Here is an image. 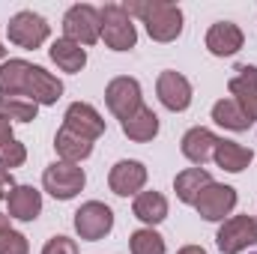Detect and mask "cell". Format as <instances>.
I'll return each instance as SVG.
<instances>
[{"mask_svg":"<svg viewBox=\"0 0 257 254\" xmlns=\"http://www.w3.org/2000/svg\"><path fill=\"white\" fill-rule=\"evenodd\" d=\"M0 93L24 96L36 105H57V99L63 96V81L27 60H6L0 66Z\"/></svg>","mask_w":257,"mask_h":254,"instance_id":"6da1fadb","label":"cell"},{"mask_svg":"<svg viewBox=\"0 0 257 254\" xmlns=\"http://www.w3.org/2000/svg\"><path fill=\"white\" fill-rule=\"evenodd\" d=\"M128 15H138L147 24L153 42H174L183 33V9L168 0H132L123 3Z\"/></svg>","mask_w":257,"mask_h":254,"instance_id":"7a4b0ae2","label":"cell"},{"mask_svg":"<svg viewBox=\"0 0 257 254\" xmlns=\"http://www.w3.org/2000/svg\"><path fill=\"white\" fill-rule=\"evenodd\" d=\"M99 15H102V39L111 51H132L138 45L135 21L123 3H105L99 9Z\"/></svg>","mask_w":257,"mask_h":254,"instance_id":"3957f363","label":"cell"},{"mask_svg":"<svg viewBox=\"0 0 257 254\" xmlns=\"http://www.w3.org/2000/svg\"><path fill=\"white\" fill-rule=\"evenodd\" d=\"M51 33V24L39 15V12H30V9H21L9 18L6 24V36L12 45L24 48V51H36Z\"/></svg>","mask_w":257,"mask_h":254,"instance_id":"277c9868","label":"cell"},{"mask_svg":"<svg viewBox=\"0 0 257 254\" xmlns=\"http://www.w3.org/2000/svg\"><path fill=\"white\" fill-rule=\"evenodd\" d=\"M63 33L66 39L78 42V45H93L102 39V15L96 6L90 3H75L69 6V12L63 15Z\"/></svg>","mask_w":257,"mask_h":254,"instance_id":"5b68a950","label":"cell"},{"mask_svg":"<svg viewBox=\"0 0 257 254\" xmlns=\"http://www.w3.org/2000/svg\"><path fill=\"white\" fill-rule=\"evenodd\" d=\"M75 233L87 242H99L114 230V212L111 206H105L102 200H87L81 203V209L75 212Z\"/></svg>","mask_w":257,"mask_h":254,"instance_id":"8992f818","label":"cell"},{"mask_svg":"<svg viewBox=\"0 0 257 254\" xmlns=\"http://www.w3.org/2000/svg\"><path fill=\"white\" fill-rule=\"evenodd\" d=\"M42 186L54 200H72L78 191L87 186V174L84 168L72 165V162H54L45 168L42 174Z\"/></svg>","mask_w":257,"mask_h":254,"instance_id":"52a82bcc","label":"cell"},{"mask_svg":"<svg viewBox=\"0 0 257 254\" xmlns=\"http://www.w3.org/2000/svg\"><path fill=\"white\" fill-rule=\"evenodd\" d=\"M215 245L221 254H239L257 245V218L251 215H230L215 233Z\"/></svg>","mask_w":257,"mask_h":254,"instance_id":"ba28073f","label":"cell"},{"mask_svg":"<svg viewBox=\"0 0 257 254\" xmlns=\"http://www.w3.org/2000/svg\"><path fill=\"white\" fill-rule=\"evenodd\" d=\"M105 105H108V111L123 123L128 120L144 102H141V84L135 81V78H128V75H120V78H114L108 87H105Z\"/></svg>","mask_w":257,"mask_h":254,"instance_id":"9c48e42d","label":"cell"},{"mask_svg":"<svg viewBox=\"0 0 257 254\" xmlns=\"http://www.w3.org/2000/svg\"><path fill=\"white\" fill-rule=\"evenodd\" d=\"M233 206H236V189L224 183H209L194 200V209L203 221H224V215H230Z\"/></svg>","mask_w":257,"mask_h":254,"instance_id":"30bf717a","label":"cell"},{"mask_svg":"<svg viewBox=\"0 0 257 254\" xmlns=\"http://www.w3.org/2000/svg\"><path fill=\"white\" fill-rule=\"evenodd\" d=\"M156 93H159V102L168 108V111H186L192 105V84L186 75L180 72H162L159 81H156Z\"/></svg>","mask_w":257,"mask_h":254,"instance_id":"8fae6325","label":"cell"},{"mask_svg":"<svg viewBox=\"0 0 257 254\" xmlns=\"http://www.w3.org/2000/svg\"><path fill=\"white\" fill-rule=\"evenodd\" d=\"M230 99L245 111V117L257 123V66H239L236 75L227 81Z\"/></svg>","mask_w":257,"mask_h":254,"instance_id":"7c38bea8","label":"cell"},{"mask_svg":"<svg viewBox=\"0 0 257 254\" xmlns=\"http://www.w3.org/2000/svg\"><path fill=\"white\" fill-rule=\"evenodd\" d=\"M108 186L114 194L128 197V194H141V189L147 186V168L144 162H135V159H123L111 168L108 174Z\"/></svg>","mask_w":257,"mask_h":254,"instance_id":"4fadbf2b","label":"cell"},{"mask_svg":"<svg viewBox=\"0 0 257 254\" xmlns=\"http://www.w3.org/2000/svg\"><path fill=\"white\" fill-rule=\"evenodd\" d=\"M63 126L78 132V135H84L87 141H96V138L105 135V120H102V114L90 102H72L63 114Z\"/></svg>","mask_w":257,"mask_h":254,"instance_id":"5bb4252c","label":"cell"},{"mask_svg":"<svg viewBox=\"0 0 257 254\" xmlns=\"http://www.w3.org/2000/svg\"><path fill=\"white\" fill-rule=\"evenodd\" d=\"M206 48L209 54L215 57H233L242 45H245V33L239 30V24L233 21H215L209 30H206Z\"/></svg>","mask_w":257,"mask_h":254,"instance_id":"9a60e30c","label":"cell"},{"mask_svg":"<svg viewBox=\"0 0 257 254\" xmlns=\"http://www.w3.org/2000/svg\"><path fill=\"white\" fill-rule=\"evenodd\" d=\"M215 144H218V135H215V132H209L206 126H194V129H189V132L183 135L180 150H183V156H186L192 165L203 168V165L212 159Z\"/></svg>","mask_w":257,"mask_h":254,"instance_id":"2e32d148","label":"cell"},{"mask_svg":"<svg viewBox=\"0 0 257 254\" xmlns=\"http://www.w3.org/2000/svg\"><path fill=\"white\" fill-rule=\"evenodd\" d=\"M6 206H9V218H18V221H36L39 212H42V191H36L33 186H15L6 197Z\"/></svg>","mask_w":257,"mask_h":254,"instance_id":"e0dca14e","label":"cell"},{"mask_svg":"<svg viewBox=\"0 0 257 254\" xmlns=\"http://www.w3.org/2000/svg\"><path fill=\"white\" fill-rule=\"evenodd\" d=\"M212 159H215V165H218L221 171H227V174H242V171L254 162V150H251V147H242V144H236V141L218 138Z\"/></svg>","mask_w":257,"mask_h":254,"instance_id":"ac0fdd59","label":"cell"},{"mask_svg":"<svg viewBox=\"0 0 257 254\" xmlns=\"http://www.w3.org/2000/svg\"><path fill=\"white\" fill-rule=\"evenodd\" d=\"M132 212L135 218H141L144 224L156 227L168 218V197L162 191H141L135 194V203H132Z\"/></svg>","mask_w":257,"mask_h":254,"instance_id":"d6986e66","label":"cell"},{"mask_svg":"<svg viewBox=\"0 0 257 254\" xmlns=\"http://www.w3.org/2000/svg\"><path fill=\"white\" fill-rule=\"evenodd\" d=\"M54 150H57L60 162L78 165V162H84V159L93 153V141H87L84 135H78V132H72V129L60 126V132L54 135Z\"/></svg>","mask_w":257,"mask_h":254,"instance_id":"ffe728a7","label":"cell"},{"mask_svg":"<svg viewBox=\"0 0 257 254\" xmlns=\"http://www.w3.org/2000/svg\"><path fill=\"white\" fill-rule=\"evenodd\" d=\"M120 126H123V135H126L128 141H135V144H147V141H153V138L159 135V117H156L153 108L141 105V108H138L128 120H123Z\"/></svg>","mask_w":257,"mask_h":254,"instance_id":"44dd1931","label":"cell"},{"mask_svg":"<svg viewBox=\"0 0 257 254\" xmlns=\"http://www.w3.org/2000/svg\"><path fill=\"white\" fill-rule=\"evenodd\" d=\"M48 57L57 63V69H63V72H69V75H75V72H81V69L87 66V51H84L78 42L66 39V36L51 42Z\"/></svg>","mask_w":257,"mask_h":254,"instance_id":"7402d4cb","label":"cell"},{"mask_svg":"<svg viewBox=\"0 0 257 254\" xmlns=\"http://www.w3.org/2000/svg\"><path fill=\"white\" fill-rule=\"evenodd\" d=\"M209 183H212V177H209L206 168H186V171L177 174V180H174V191H177V197H180L183 203H192L194 206L197 194L206 189Z\"/></svg>","mask_w":257,"mask_h":254,"instance_id":"603a6c76","label":"cell"},{"mask_svg":"<svg viewBox=\"0 0 257 254\" xmlns=\"http://www.w3.org/2000/svg\"><path fill=\"white\" fill-rule=\"evenodd\" d=\"M39 114V105L24 96H6L0 93V117L9 123H33Z\"/></svg>","mask_w":257,"mask_h":254,"instance_id":"cb8c5ba5","label":"cell"},{"mask_svg":"<svg viewBox=\"0 0 257 254\" xmlns=\"http://www.w3.org/2000/svg\"><path fill=\"white\" fill-rule=\"evenodd\" d=\"M212 120L218 126L230 129V132H248L251 129V120L245 117V111L233 102V99H218L212 105Z\"/></svg>","mask_w":257,"mask_h":254,"instance_id":"d4e9b609","label":"cell"},{"mask_svg":"<svg viewBox=\"0 0 257 254\" xmlns=\"http://www.w3.org/2000/svg\"><path fill=\"white\" fill-rule=\"evenodd\" d=\"M128 248L132 254H165V239L153 227H141L128 236Z\"/></svg>","mask_w":257,"mask_h":254,"instance_id":"484cf974","label":"cell"},{"mask_svg":"<svg viewBox=\"0 0 257 254\" xmlns=\"http://www.w3.org/2000/svg\"><path fill=\"white\" fill-rule=\"evenodd\" d=\"M27 162V147L21 144V141H9V144H3L0 147V168L3 171H12V168H21Z\"/></svg>","mask_w":257,"mask_h":254,"instance_id":"4316f807","label":"cell"},{"mask_svg":"<svg viewBox=\"0 0 257 254\" xmlns=\"http://www.w3.org/2000/svg\"><path fill=\"white\" fill-rule=\"evenodd\" d=\"M30 245H27V236L18 233V230H6L0 233V254H27Z\"/></svg>","mask_w":257,"mask_h":254,"instance_id":"83f0119b","label":"cell"},{"mask_svg":"<svg viewBox=\"0 0 257 254\" xmlns=\"http://www.w3.org/2000/svg\"><path fill=\"white\" fill-rule=\"evenodd\" d=\"M42 254H78V245H75V239H69V236H51V239L45 242Z\"/></svg>","mask_w":257,"mask_h":254,"instance_id":"f1b7e54d","label":"cell"},{"mask_svg":"<svg viewBox=\"0 0 257 254\" xmlns=\"http://www.w3.org/2000/svg\"><path fill=\"white\" fill-rule=\"evenodd\" d=\"M12 189H15V180H12V174L0 168V200H6V197H9V191H12Z\"/></svg>","mask_w":257,"mask_h":254,"instance_id":"f546056e","label":"cell"},{"mask_svg":"<svg viewBox=\"0 0 257 254\" xmlns=\"http://www.w3.org/2000/svg\"><path fill=\"white\" fill-rule=\"evenodd\" d=\"M9 141H12V123L0 117V147H3V144H9Z\"/></svg>","mask_w":257,"mask_h":254,"instance_id":"4dcf8cb0","label":"cell"},{"mask_svg":"<svg viewBox=\"0 0 257 254\" xmlns=\"http://www.w3.org/2000/svg\"><path fill=\"white\" fill-rule=\"evenodd\" d=\"M177 254H206V251H203L200 245H183V248H180Z\"/></svg>","mask_w":257,"mask_h":254,"instance_id":"1f68e13d","label":"cell"},{"mask_svg":"<svg viewBox=\"0 0 257 254\" xmlns=\"http://www.w3.org/2000/svg\"><path fill=\"white\" fill-rule=\"evenodd\" d=\"M6 230H12V227H9V215L0 212V233H6Z\"/></svg>","mask_w":257,"mask_h":254,"instance_id":"d6a6232c","label":"cell"},{"mask_svg":"<svg viewBox=\"0 0 257 254\" xmlns=\"http://www.w3.org/2000/svg\"><path fill=\"white\" fill-rule=\"evenodd\" d=\"M3 54H6V48H3V45H0V60H3Z\"/></svg>","mask_w":257,"mask_h":254,"instance_id":"836d02e7","label":"cell"}]
</instances>
